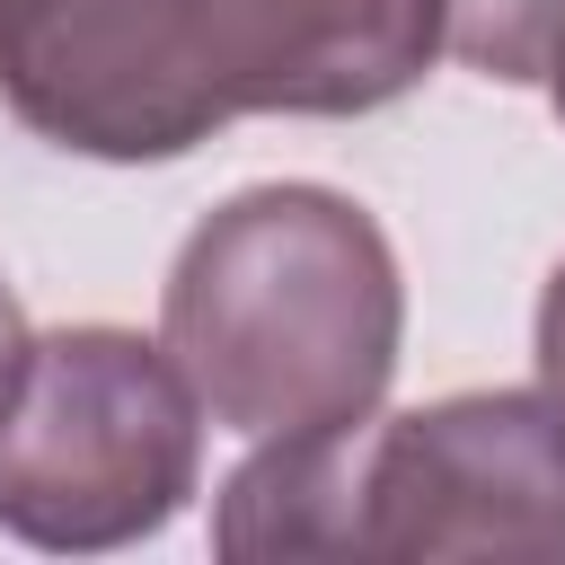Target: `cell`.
<instances>
[{"label":"cell","mask_w":565,"mask_h":565,"mask_svg":"<svg viewBox=\"0 0 565 565\" xmlns=\"http://www.w3.org/2000/svg\"><path fill=\"white\" fill-rule=\"evenodd\" d=\"M397 256L380 221L327 185L230 194L168 265L159 344L194 406L247 441L371 424L397 371Z\"/></svg>","instance_id":"6da1fadb"},{"label":"cell","mask_w":565,"mask_h":565,"mask_svg":"<svg viewBox=\"0 0 565 565\" xmlns=\"http://www.w3.org/2000/svg\"><path fill=\"white\" fill-rule=\"evenodd\" d=\"M203 406L168 344L132 327L26 335L0 371V530L53 556H106L185 512Z\"/></svg>","instance_id":"7a4b0ae2"},{"label":"cell","mask_w":565,"mask_h":565,"mask_svg":"<svg viewBox=\"0 0 565 565\" xmlns=\"http://www.w3.org/2000/svg\"><path fill=\"white\" fill-rule=\"evenodd\" d=\"M362 556H539L565 565V406L468 388L362 433Z\"/></svg>","instance_id":"3957f363"},{"label":"cell","mask_w":565,"mask_h":565,"mask_svg":"<svg viewBox=\"0 0 565 565\" xmlns=\"http://www.w3.org/2000/svg\"><path fill=\"white\" fill-rule=\"evenodd\" d=\"M0 97L79 159H185L230 124L194 0H0Z\"/></svg>","instance_id":"277c9868"},{"label":"cell","mask_w":565,"mask_h":565,"mask_svg":"<svg viewBox=\"0 0 565 565\" xmlns=\"http://www.w3.org/2000/svg\"><path fill=\"white\" fill-rule=\"evenodd\" d=\"M230 115H371L441 53V0H194Z\"/></svg>","instance_id":"5b68a950"},{"label":"cell","mask_w":565,"mask_h":565,"mask_svg":"<svg viewBox=\"0 0 565 565\" xmlns=\"http://www.w3.org/2000/svg\"><path fill=\"white\" fill-rule=\"evenodd\" d=\"M212 547L230 565L362 556V424L265 433V450L221 486Z\"/></svg>","instance_id":"8992f818"},{"label":"cell","mask_w":565,"mask_h":565,"mask_svg":"<svg viewBox=\"0 0 565 565\" xmlns=\"http://www.w3.org/2000/svg\"><path fill=\"white\" fill-rule=\"evenodd\" d=\"M565 35V0H441V44L486 79H539Z\"/></svg>","instance_id":"52a82bcc"},{"label":"cell","mask_w":565,"mask_h":565,"mask_svg":"<svg viewBox=\"0 0 565 565\" xmlns=\"http://www.w3.org/2000/svg\"><path fill=\"white\" fill-rule=\"evenodd\" d=\"M539 388L565 406V265H556L547 291H539Z\"/></svg>","instance_id":"ba28073f"},{"label":"cell","mask_w":565,"mask_h":565,"mask_svg":"<svg viewBox=\"0 0 565 565\" xmlns=\"http://www.w3.org/2000/svg\"><path fill=\"white\" fill-rule=\"evenodd\" d=\"M18 344H26V309H18V291L0 282V371L18 362Z\"/></svg>","instance_id":"9c48e42d"},{"label":"cell","mask_w":565,"mask_h":565,"mask_svg":"<svg viewBox=\"0 0 565 565\" xmlns=\"http://www.w3.org/2000/svg\"><path fill=\"white\" fill-rule=\"evenodd\" d=\"M539 79H547V97H556V115H565V35H556V53H547V71H539Z\"/></svg>","instance_id":"30bf717a"}]
</instances>
